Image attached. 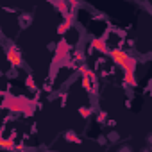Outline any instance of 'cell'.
Here are the masks:
<instances>
[{"instance_id":"1","label":"cell","mask_w":152,"mask_h":152,"mask_svg":"<svg viewBox=\"0 0 152 152\" xmlns=\"http://www.w3.org/2000/svg\"><path fill=\"white\" fill-rule=\"evenodd\" d=\"M9 59H11V63H15V64H18V63H20V57H18V54H16V52H11V54H9Z\"/></svg>"}]
</instances>
